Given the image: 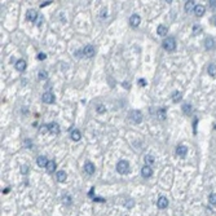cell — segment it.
<instances>
[{"instance_id":"obj_12","label":"cell","mask_w":216,"mask_h":216,"mask_svg":"<svg viewBox=\"0 0 216 216\" xmlns=\"http://www.w3.org/2000/svg\"><path fill=\"white\" fill-rule=\"evenodd\" d=\"M204 47H206V49H214L215 48V40L212 36H207L206 39H204Z\"/></svg>"},{"instance_id":"obj_40","label":"cell","mask_w":216,"mask_h":216,"mask_svg":"<svg viewBox=\"0 0 216 216\" xmlns=\"http://www.w3.org/2000/svg\"><path fill=\"white\" fill-rule=\"evenodd\" d=\"M212 22H214V23H212V25H215V26H216V17H212V20H211Z\"/></svg>"},{"instance_id":"obj_8","label":"cell","mask_w":216,"mask_h":216,"mask_svg":"<svg viewBox=\"0 0 216 216\" xmlns=\"http://www.w3.org/2000/svg\"><path fill=\"white\" fill-rule=\"evenodd\" d=\"M141 175H142V177H145V179L151 177V175H153V170H151L150 166H144L142 170H141Z\"/></svg>"},{"instance_id":"obj_7","label":"cell","mask_w":216,"mask_h":216,"mask_svg":"<svg viewBox=\"0 0 216 216\" xmlns=\"http://www.w3.org/2000/svg\"><path fill=\"white\" fill-rule=\"evenodd\" d=\"M157 206H158V208H159V210L167 208V207H168V199L166 198V197H160V198L158 199V202H157Z\"/></svg>"},{"instance_id":"obj_6","label":"cell","mask_w":216,"mask_h":216,"mask_svg":"<svg viewBox=\"0 0 216 216\" xmlns=\"http://www.w3.org/2000/svg\"><path fill=\"white\" fill-rule=\"evenodd\" d=\"M26 17H27V20H29V21L36 22L38 18H39V16H38V13L35 12L34 9H29V10H27V13H26Z\"/></svg>"},{"instance_id":"obj_39","label":"cell","mask_w":216,"mask_h":216,"mask_svg":"<svg viewBox=\"0 0 216 216\" xmlns=\"http://www.w3.org/2000/svg\"><path fill=\"white\" fill-rule=\"evenodd\" d=\"M123 87H124V88H129V83H126V82H124V83H123Z\"/></svg>"},{"instance_id":"obj_27","label":"cell","mask_w":216,"mask_h":216,"mask_svg":"<svg viewBox=\"0 0 216 216\" xmlns=\"http://www.w3.org/2000/svg\"><path fill=\"white\" fill-rule=\"evenodd\" d=\"M208 202H210V204H212V206H216V194H215V193L210 194V197H208Z\"/></svg>"},{"instance_id":"obj_9","label":"cell","mask_w":216,"mask_h":216,"mask_svg":"<svg viewBox=\"0 0 216 216\" xmlns=\"http://www.w3.org/2000/svg\"><path fill=\"white\" fill-rule=\"evenodd\" d=\"M48 131L51 132L52 135H58L60 133V126L58 123H49L48 124Z\"/></svg>"},{"instance_id":"obj_15","label":"cell","mask_w":216,"mask_h":216,"mask_svg":"<svg viewBox=\"0 0 216 216\" xmlns=\"http://www.w3.org/2000/svg\"><path fill=\"white\" fill-rule=\"evenodd\" d=\"M16 69H17V70L18 71H21V73H22V71H25V70H26V61H23V60H18L17 61V62H16Z\"/></svg>"},{"instance_id":"obj_18","label":"cell","mask_w":216,"mask_h":216,"mask_svg":"<svg viewBox=\"0 0 216 216\" xmlns=\"http://www.w3.org/2000/svg\"><path fill=\"white\" fill-rule=\"evenodd\" d=\"M195 8V1H193V0H189V1L185 3V12H192V10H194Z\"/></svg>"},{"instance_id":"obj_5","label":"cell","mask_w":216,"mask_h":216,"mask_svg":"<svg viewBox=\"0 0 216 216\" xmlns=\"http://www.w3.org/2000/svg\"><path fill=\"white\" fill-rule=\"evenodd\" d=\"M41 100H43V102H45V104H53L54 102V95L52 92H44Z\"/></svg>"},{"instance_id":"obj_24","label":"cell","mask_w":216,"mask_h":216,"mask_svg":"<svg viewBox=\"0 0 216 216\" xmlns=\"http://www.w3.org/2000/svg\"><path fill=\"white\" fill-rule=\"evenodd\" d=\"M80 132L78 131V129H73V131H71V138H73L74 141H79L80 140Z\"/></svg>"},{"instance_id":"obj_28","label":"cell","mask_w":216,"mask_h":216,"mask_svg":"<svg viewBox=\"0 0 216 216\" xmlns=\"http://www.w3.org/2000/svg\"><path fill=\"white\" fill-rule=\"evenodd\" d=\"M199 32H202V27L198 26V25H195V26L193 27V34H194V35H198Z\"/></svg>"},{"instance_id":"obj_30","label":"cell","mask_w":216,"mask_h":216,"mask_svg":"<svg viewBox=\"0 0 216 216\" xmlns=\"http://www.w3.org/2000/svg\"><path fill=\"white\" fill-rule=\"evenodd\" d=\"M63 203L65 204H71V197L70 195H63Z\"/></svg>"},{"instance_id":"obj_19","label":"cell","mask_w":216,"mask_h":216,"mask_svg":"<svg viewBox=\"0 0 216 216\" xmlns=\"http://www.w3.org/2000/svg\"><path fill=\"white\" fill-rule=\"evenodd\" d=\"M36 162H38V166H39V167H47V164H48V162H49V160L47 159L45 157L40 155V157H38Z\"/></svg>"},{"instance_id":"obj_33","label":"cell","mask_w":216,"mask_h":216,"mask_svg":"<svg viewBox=\"0 0 216 216\" xmlns=\"http://www.w3.org/2000/svg\"><path fill=\"white\" fill-rule=\"evenodd\" d=\"M21 172L23 173V175H26V173L29 172V167H27V166H22V167H21Z\"/></svg>"},{"instance_id":"obj_20","label":"cell","mask_w":216,"mask_h":216,"mask_svg":"<svg viewBox=\"0 0 216 216\" xmlns=\"http://www.w3.org/2000/svg\"><path fill=\"white\" fill-rule=\"evenodd\" d=\"M45 168H47V171H48L49 173L54 172V170H56V162H54V160H49Z\"/></svg>"},{"instance_id":"obj_3","label":"cell","mask_w":216,"mask_h":216,"mask_svg":"<svg viewBox=\"0 0 216 216\" xmlns=\"http://www.w3.org/2000/svg\"><path fill=\"white\" fill-rule=\"evenodd\" d=\"M129 117H131V119L135 123H141V122H142V113H141L140 110H132V111L129 113Z\"/></svg>"},{"instance_id":"obj_10","label":"cell","mask_w":216,"mask_h":216,"mask_svg":"<svg viewBox=\"0 0 216 216\" xmlns=\"http://www.w3.org/2000/svg\"><path fill=\"white\" fill-rule=\"evenodd\" d=\"M84 171H85V173H88V175H93V173H95V171H96L95 164H93V163H91V162H87L84 164Z\"/></svg>"},{"instance_id":"obj_31","label":"cell","mask_w":216,"mask_h":216,"mask_svg":"<svg viewBox=\"0 0 216 216\" xmlns=\"http://www.w3.org/2000/svg\"><path fill=\"white\" fill-rule=\"evenodd\" d=\"M45 58H47V54L43 53V52H40V53L38 54V60H39V61H43V60H45Z\"/></svg>"},{"instance_id":"obj_2","label":"cell","mask_w":216,"mask_h":216,"mask_svg":"<svg viewBox=\"0 0 216 216\" xmlns=\"http://www.w3.org/2000/svg\"><path fill=\"white\" fill-rule=\"evenodd\" d=\"M117 171L120 175H126L127 172L129 171V164L127 160H119L117 164Z\"/></svg>"},{"instance_id":"obj_22","label":"cell","mask_w":216,"mask_h":216,"mask_svg":"<svg viewBox=\"0 0 216 216\" xmlns=\"http://www.w3.org/2000/svg\"><path fill=\"white\" fill-rule=\"evenodd\" d=\"M157 115H158V118H159L160 120H164V119H166V109H164V107H160V109H158Z\"/></svg>"},{"instance_id":"obj_35","label":"cell","mask_w":216,"mask_h":216,"mask_svg":"<svg viewBox=\"0 0 216 216\" xmlns=\"http://www.w3.org/2000/svg\"><path fill=\"white\" fill-rule=\"evenodd\" d=\"M25 146H27V148H31V141L30 140H25Z\"/></svg>"},{"instance_id":"obj_36","label":"cell","mask_w":216,"mask_h":216,"mask_svg":"<svg viewBox=\"0 0 216 216\" xmlns=\"http://www.w3.org/2000/svg\"><path fill=\"white\" fill-rule=\"evenodd\" d=\"M138 84H140L141 87H145V85H146V82H145L144 79H140V80H138Z\"/></svg>"},{"instance_id":"obj_17","label":"cell","mask_w":216,"mask_h":216,"mask_svg":"<svg viewBox=\"0 0 216 216\" xmlns=\"http://www.w3.org/2000/svg\"><path fill=\"white\" fill-rule=\"evenodd\" d=\"M157 32L158 35H160V36H166V35L168 34V29L164 26V25H159L157 29Z\"/></svg>"},{"instance_id":"obj_11","label":"cell","mask_w":216,"mask_h":216,"mask_svg":"<svg viewBox=\"0 0 216 216\" xmlns=\"http://www.w3.org/2000/svg\"><path fill=\"white\" fill-rule=\"evenodd\" d=\"M140 22H141V18L138 14H132L131 18H129V23H131L132 27H137L140 25Z\"/></svg>"},{"instance_id":"obj_38","label":"cell","mask_w":216,"mask_h":216,"mask_svg":"<svg viewBox=\"0 0 216 216\" xmlns=\"http://www.w3.org/2000/svg\"><path fill=\"white\" fill-rule=\"evenodd\" d=\"M210 5H211L212 8H215V7H216V0H212V1H210Z\"/></svg>"},{"instance_id":"obj_25","label":"cell","mask_w":216,"mask_h":216,"mask_svg":"<svg viewBox=\"0 0 216 216\" xmlns=\"http://www.w3.org/2000/svg\"><path fill=\"white\" fill-rule=\"evenodd\" d=\"M207 71H208V74L211 76H216V65L215 63H211V65L208 66V69H207Z\"/></svg>"},{"instance_id":"obj_16","label":"cell","mask_w":216,"mask_h":216,"mask_svg":"<svg viewBox=\"0 0 216 216\" xmlns=\"http://www.w3.org/2000/svg\"><path fill=\"white\" fill-rule=\"evenodd\" d=\"M56 179L58 182H65L66 179H67V175H66L65 171H58V172L56 173Z\"/></svg>"},{"instance_id":"obj_32","label":"cell","mask_w":216,"mask_h":216,"mask_svg":"<svg viewBox=\"0 0 216 216\" xmlns=\"http://www.w3.org/2000/svg\"><path fill=\"white\" fill-rule=\"evenodd\" d=\"M47 78V71H39V79H45Z\"/></svg>"},{"instance_id":"obj_13","label":"cell","mask_w":216,"mask_h":216,"mask_svg":"<svg viewBox=\"0 0 216 216\" xmlns=\"http://www.w3.org/2000/svg\"><path fill=\"white\" fill-rule=\"evenodd\" d=\"M176 153H177V155H179V157L184 158L185 155H186V153H188V148H186V146H184V145H180V146H177V149H176Z\"/></svg>"},{"instance_id":"obj_26","label":"cell","mask_w":216,"mask_h":216,"mask_svg":"<svg viewBox=\"0 0 216 216\" xmlns=\"http://www.w3.org/2000/svg\"><path fill=\"white\" fill-rule=\"evenodd\" d=\"M182 111H184L185 114H190V113H192V105H190V104H184V105H182Z\"/></svg>"},{"instance_id":"obj_14","label":"cell","mask_w":216,"mask_h":216,"mask_svg":"<svg viewBox=\"0 0 216 216\" xmlns=\"http://www.w3.org/2000/svg\"><path fill=\"white\" fill-rule=\"evenodd\" d=\"M204 10H206V8H204V5H195V8H194V13H195V16L197 17H202V16L204 14Z\"/></svg>"},{"instance_id":"obj_21","label":"cell","mask_w":216,"mask_h":216,"mask_svg":"<svg viewBox=\"0 0 216 216\" xmlns=\"http://www.w3.org/2000/svg\"><path fill=\"white\" fill-rule=\"evenodd\" d=\"M181 98H182V93L181 92H179V91H176V92H173L172 93V101L173 102H179V101H181Z\"/></svg>"},{"instance_id":"obj_1","label":"cell","mask_w":216,"mask_h":216,"mask_svg":"<svg viewBox=\"0 0 216 216\" xmlns=\"http://www.w3.org/2000/svg\"><path fill=\"white\" fill-rule=\"evenodd\" d=\"M162 45H163V48H164L167 52L175 51V49H176V40H175V38H172V36L166 38V39L163 40Z\"/></svg>"},{"instance_id":"obj_23","label":"cell","mask_w":216,"mask_h":216,"mask_svg":"<svg viewBox=\"0 0 216 216\" xmlns=\"http://www.w3.org/2000/svg\"><path fill=\"white\" fill-rule=\"evenodd\" d=\"M144 160H145V163H146V166H150V164H153L154 163V157L153 155H150V154H146L145 157H144Z\"/></svg>"},{"instance_id":"obj_29","label":"cell","mask_w":216,"mask_h":216,"mask_svg":"<svg viewBox=\"0 0 216 216\" xmlns=\"http://www.w3.org/2000/svg\"><path fill=\"white\" fill-rule=\"evenodd\" d=\"M96 111L97 113H104V111H106V107L104 106V105H97V107H96Z\"/></svg>"},{"instance_id":"obj_4","label":"cell","mask_w":216,"mask_h":216,"mask_svg":"<svg viewBox=\"0 0 216 216\" xmlns=\"http://www.w3.org/2000/svg\"><path fill=\"white\" fill-rule=\"evenodd\" d=\"M95 47L93 45H85L84 48H83V54H84L85 57H93L95 56Z\"/></svg>"},{"instance_id":"obj_37","label":"cell","mask_w":216,"mask_h":216,"mask_svg":"<svg viewBox=\"0 0 216 216\" xmlns=\"http://www.w3.org/2000/svg\"><path fill=\"white\" fill-rule=\"evenodd\" d=\"M51 3H52V1H45V3H43V4H40V7H41V8H44V7H47V5H49Z\"/></svg>"},{"instance_id":"obj_34","label":"cell","mask_w":216,"mask_h":216,"mask_svg":"<svg viewBox=\"0 0 216 216\" xmlns=\"http://www.w3.org/2000/svg\"><path fill=\"white\" fill-rule=\"evenodd\" d=\"M43 21H44L43 16H39V18H38V21H36V25H38V26H41V23H43Z\"/></svg>"}]
</instances>
